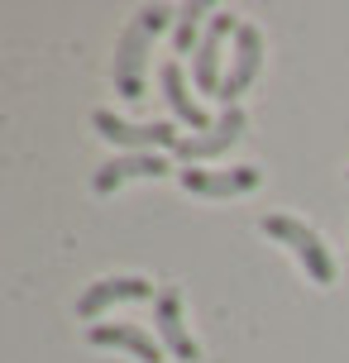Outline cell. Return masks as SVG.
<instances>
[{
  "label": "cell",
  "instance_id": "cell-3",
  "mask_svg": "<svg viewBox=\"0 0 349 363\" xmlns=\"http://www.w3.org/2000/svg\"><path fill=\"white\" fill-rule=\"evenodd\" d=\"M92 125H96L101 139H111V144L129 148V153H158V148L182 144V134H177L172 125H158V120H153V125H134V120H120L115 110H96Z\"/></svg>",
  "mask_w": 349,
  "mask_h": 363
},
{
  "label": "cell",
  "instance_id": "cell-6",
  "mask_svg": "<svg viewBox=\"0 0 349 363\" xmlns=\"http://www.w3.org/2000/svg\"><path fill=\"white\" fill-rule=\"evenodd\" d=\"M177 182L192 196H239V191H254L263 172L258 167H182Z\"/></svg>",
  "mask_w": 349,
  "mask_h": 363
},
{
  "label": "cell",
  "instance_id": "cell-11",
  "mask_svg": "<svg viewBox=\"0 0 349 363\" xmlns=\"http://www.w3.org/2000/svg\"><path fill=\"white\" fill-rule=\"evenodd\" d=\"M92 345L96 349H125L129 359H139V363H163V345H158L144 325H129V320L92 325Z\"/></svg>",
  "mask_w": 349,
  "mask_h": 363
},
{
  "label": "cell",
  "instance_id": "cell-12",
  "mask_svg": "<svg viewBox=\"0 0 349 363\" xmlns=\"http://www.w3.org/2000/svg\"><path fill=\"white\" fill-rule=\"evenodd\" d=\"M158 86H163L167 106H172V115H177L182 125L201 129V134L216 125V120H211V115H206V110L192 101V91H187V77H182V67H177V62H163V67H158Z\"/></svg>",
  "mask_w": 349,
  "mask_h": 363
},
{
  "label": "cell",
  "instance_id": "cell-2",
  "mask_svg": "<svg viewBox=\"0 0 349 363\" xmlns=\"http://www.w3.org/2000/svg\"><path fill=\"white\" fill-rule=\"evenodd\" d=\"M258 230L268 239H277V244H287L292 258L306 268V277H311L316 287H331L335 282V258H331V249L321 244V235H316L311 225H301L297 216H263Z\"/></svg>",
  "mask_w": 349,
  "mask_h": 363
},
{
  "label": "cell",
  "instance_id": "cell-5",
  "mask_svg": "<svg viewBox=\"0 0 349 363\" xmlns=\"http://www.w3.org/2000/svg\"><path fill=\"white\" fill-rule=\"evenodd\" d=\"M153 296V282L139 277V272H125V277H101L77 296V315L82 320H96L106 306H120V301H148Z\"/></svg>",
  "mask_w": 349,
  "mask_h": 363
},
{
  "label": "cell",
  "instance_id": "cell-1",
  "mask_svg": "<svg viewBox=\"0 0 349 363\" xmlns=\"http://www.w3.org/2000/svg\"><path fill=\"white\" fill-rule=\"evenodd\" d=\"M167 24H177V10H167V5H144L139 15L125 24V34L115 43V91L125 96V101H139L144 96V67H148V38L163 34Z\"/></svg>",
  "mask_w": 349,
  "mask_h": 363
},
{
  "label": "cell",
  "instance_id": "cell-7",
  "mask_svg": "<svg viewBox=\"0 0 349 363\" xmlns=\"http://www.w3.org/2000/svg\"><path fill=\"white\" fill-rule=\"evenodd\" d=\"M258 67H263V34H258L254 24H239L235 57H230V72H225V82H221V101L225 106H235L239 96L249 91V82L258 77Z\"/></svg>",
  "mask_w": 349,
  "mask_h": 363
},
{
  "label": "cell",
  "instance_id": "cell-4",
  "mask_svg": "<svg viewBox=\"0 0 349 363\" xmlns=\"http://www.w3.org/2000/svg\"><path fill=\"white\" fill-rule=\"evenodd\" d=\"M244 129H249V115H244L239 106H225V115H221L211 129H206V134H187V139L172 148V153H177L187 167H196V163H206V158L225 153L230 144H239V134H244Z\"/></svg>",
  "mask_w": 349,
  "mask_h": 363
},
{
  "label": "cell",
  "instance_id": "cell-10",
  "mask_svg": "<svg viewBox=\"0 0 349 363\" xmlns=\"http://www.w3.org/2000/svg\"><path fill=\"white\" fill-rule=\"evenodd\" d=\"M167 172H172V167H167L158 153H120V158L96 167L92 186H96V196H111V191H120V186L134 182V177H167Z\"/></svg>",
  "mask_w": 349,
  "mask_h": 363
},
{
  "label": "cell",
  "instance_id": "cell-9",
  "mask_svg": "<svg viewBox=\"0 0 349 363\" xmlns=\"http://www.w3.org/2000/svg\"><path fill=\"white\" fill-rule=\"evenodd\" d=\"M230 34H239V19L230 15V10H221V15L206 24V34H201V43H196V86L201 91H211V96H221V48H225V38Z\"/></svg>",
  "mask_w": 349,
  "mask_h": 363
},
{
  "label": "cell",
  "instance_id": "cell-13",
  "mask_svg": "<svg viewBox=\"0 0 349 363\" xmlns=\"http://www.w3.org/2000/svg\"><path fill=\"white\" fill-rule=\"evenodd\" d=\"M206 19H216V10H211L206 0H192V5L177 10V29H172V48H177V53H192V43H201L196 34H201Z\"/></svg>",
  "mask_w": 349,
  "mask_h": 363
},
{
  "label": "cell",
  "instance_id": "cell-8",
  "mask_svg": "<svg viewBox=\"0 0 349 363\" xmlns=\"http://www.w3.org/2000/svg\"><path fill=\"white\" fill-rule=\"evenodd\" d=\"M153 320H158V340L167 345V354L182 363H196L201 359V349H196V340L187 335L182 325V291L177 287H163L158 296H153Z\"/></svg>",
  "mask_w": 349,
  "mask_h": 363
}]
</instances>
